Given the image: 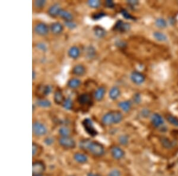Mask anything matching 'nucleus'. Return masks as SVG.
<instances>
[{
	"instance_id": "obj_40",
	"label": "nucleus",
	"mask_w": 178,
	"mask_h": 176,
	"mask_svg": "<svg viewBox=\"0 0 178 176\" xmlns=\"http://www.w3.org/2000/svg\"><path fill=\"white\" fill-rule=\"evenodd\" d=\"M65 25L67 26V28L70 29H74L76 28L77 25L75 23L73 22L72 21H65L64 22Z\"/></svg>"
},
{
	"instance_id": "obj_27",
	"label": "nucleus",
	"mask_w": 178,
	"mask_h": 176,
	"mask_svg": "<svg viewBox=\"0 0 178 176\" xmlns=\"http://www.w3.org/2000/svg\"><path fill=\"white\" fill-rule=\"evenodd\" d=\"M39 91L44 96H47L52 92V87L50 85H44L39 87Z\"/></svg>"
},
{
	"instance_id": "obj_44",
	"label": "nucleus",
	"mask_w": 178,
	"mask_h": 176,
	"mask_svg": "<svg viewBox=\"0 0 178 176\" xmlns=\"http://www.w3.org/2000/svg\"><path fill=\"white\" fill-rule=\"evenodd\" d=\"M105 7H107V8H112L115 7V3L112 0H107L105 3Z\"/></svg>"
},
{
	"instance_id": "obj_29",
	"label": "nucleus",
	"mask_w": 178,
	"mask_h": 176,
	"mask_svg": "<svg viewBox=\"0 0 178 176\" xmlns=\"http://www.w3.org/2000/svg\"><path fill=\"white\" fill-rule=\"evenodd\" d=\"M155 25L157 28H164L167 27V22L163 18H158L155 21Z\"/></svg>"
},
{
	"instance_id": "obj_14",
	"label": "nucleus",
	"mask_w": 178,
	"mask_h": 176,
	"mask_svg": "<svg viewBox=\"0 0 178 176\" xmlns=\"http://www.w3.org/2000/svg\"><path fill=\"white\" fill-rule=\"evenodd\" d=\"M61 10L60 6L59 4H54L52 6H50V8L48 9V14L52 17H56L58 16L59 13Z\"/></svg>"
},
{
	"instance_id": "obj_49",
	"label": "nucleus",
	"mask_w": 178,
	"mask_h": 176,
	"mask_svg": "<svg viewBox=\"0 0 178 176\" xmlns=\"http://www.w3.org/2000/svg\"><path fill=\"white\" fill-rule=\"evenodd\" d=\"M87 176H102V175H100L99 174H97V173H92V172H90V173H88L87 174Z\"/></svg>"
},
{
	"instance_id": "obj_18",
	"label": "nucleus",
	"mask_w": 178,
	"mask_h": 176,
	"mask_svg": "<svg viewBox=\"0 0 178 176\" xmlns=\"http://www.w3.org/2000/svg\"><path fill=\"white\" fill-rule=\"evenodd\" d=\"M120 94H121V91L119 88L117 86H114L112 87L111 89L110 90L109 93V96L111 99L112 100H115L120 96Z\"/></svg>"
},
{
	"instance_id": "obj_9",
	"label": "nucleus",
	"mask_w": 178,
	"mask_h": 176,
	"mask_svg": "<svg viewBox=\"0 0 178 176\" xmlns=\"http://www.w3.org/2000/svg\"><path fill=\"white\" fill-rule=\"evenodd\" d=\"M112 157L117 160H121L125 156V151L123 149L118 146L112 147L111 150Z\"/></svg>"
},
{
	"instance_id": "obj_16",
	"label": "nucleus",
	"mask_w": 178,
	"mask_h": 176,
	"mask_svg": "<svg viewBox=\"0 0 178 176\" xmlns=\"http://www.w3.org/2000/svg\"><path fill=\"white\" fill-rule=\"evenodd\" d=\"M118 106L121 109L127 113L129 110H131L132 107V102L130 100H126V101H123L119 102L118 104Z\"/></svg>"
},
{
	"instance_id": "obj_15",
	"label": "nucleus",
	"mask_w": 178,
	"mask_h": 176,
	"mask_svg": "<svg viewBox=\"0 0 178 176\" xmlns=\"http://www.w3.org/2000/svg\"><path fill=\"white\" fill-rule=\"evenodd\" d=\"M73 158L76 162H77L80 164H86L88 161L87 157L85 154L80 153H75L73 156Z\"/></svg>"
},
{
	"instance_id": "obj_26",
	"label": "nucleus",
	"mask_w": 178,
	"mask_h": 176,
	"mask_svg": "<svg viewBox=\"0 0 178 176\" xmlns=\"http://www.w3.org/2000/svg\"><path fill=\"white\" fill-rule=\"evenodd\" d=\"M154 39L159 42H166L167 40V36L160 32H154L153 33Z\"/></svg>"
},
{
	"instance_id": "obj_13",
	"label": "nucleus",
	"mask_w": 178,
	"mask_h": 176,
	"mask_svg": "<svg viewBox=\"0 0 178 176\" xmlns=\"http://www.w3.org/2000/svg\"><path fill=\"white\" fill-rule=\"evenodd\" d=\"M159 141L163 148L166 149L167 150H170L174 147L175 144L173 143V142L166 137H163V136L159 138Z\"/></svg>"
},
{
	"instance_id": "obj_19",
	"label": "nucleus",
	"mask_w": 178,
	"mask_h": 176,
	"mask_svg": "<svg viewBox=\"0 0 178 176\" xmlns=\"http://www.w3.org/2000/svg\"><path fill=\"white\" fill-rule=\"evenodd\" d=\"M54 102L55 103L56 105H62L63 102L64 101L65 99L64 97L63 94L62 93L61 91L57 90L55 91V93H54Z\"/></svg>"
},
{
	"instance_id": "obj_6",
	"label": "nucleus",
	"mask_w": 178,
	"mask_h": 176,
	"mask_svg": "<svg viewBox=\"0 0 178 176\" xmlns=\"http://www.w3.org/2000/svg\"><path fill=\"white\" fill-rule=\"evenodd\" d=\"M46 169V166L44 163L41 161H34L32 164V174L38 175L42 174Z\"/></svg>"
},
{
	"instance_id": "obj_1",
	"label": "nucleus",
	"mask_w": 178,
	"mask_h": 176,
	"mask_svg": "<svg viewBox=\"0 0 178 176\" xmlns=\"http://www.w3.org/2000/svg\"><path fill=\"white\" fill-rule=\"evenodd\" d=\"M79 147L81 149L88 151L95 157H102L105 153V148L102 143L89 139L81 140L79 143Z\"/></svg>"
},
{
	"instance_id": "obj_22",
	"label": "nucleus",
	"mask_w": 178,
	"mask_h": 176,
	"mask_svg": "<svg viewBox=\"0 0 178 176\" xmlns=\"http://www.w3.org/2000/svg\"><path fill=\"white\" fill-rule=\"evenodd\" d=\"M80 54V50L77 46H72L68 52V55L72 59H77Z\"/></svg>"
},
{
	"instance_id": "obj_46",
	"label": "nucleus",
	"mask_w": 178,
	"mask_h": 176,
	"mask_svg": "<svg viewBox=\"0 0 178 176\" xmlns=\"http://www.w3.org/2000/svg\"><path fill=\"white\" fill-rule=\"evenodd\" d=\"M127 3L130 6H132V7H134V6H136L137 5H138L139 4V2L137 0H131V1H127Z\"/></svg>"
},
{
	"instance_id": "obj_34",
	"label": "nucleus",
	"mask_w": 178,
	"mask_h": 176,
	"mask_svg": "<svg viewBox=\"0 0 178 176\" xmlns=\"http://www.w3.org/2000/svg\"><path fill=\"white\" fill-rule=\"evenodd\" d=\"M87 4L91 8H97L100 7L101 3L99 0H89L87 1Z\"/></svg>"
},
{
	"instance_id": "obj_43",
	"label": "nucleus",
	"mask_w": 178,
	"mask_h": 176,
	"mask_svg": "<svg viewBox=\"0 0 178 176\" xmlns=\"http://www.w3.org/2000/svg\"><path fill=\"white\" fill-rule=\"evenodd\" d=\"M36 47L38 49L43 52H46L47 50V46L44 43H38L36 44Z\"/></svg>"
},
{
	"instance_id": "obj_32",
	"label": "nucleus",
	"mask_w": 178,
	"mask_h": 176,
	"mask_svg": "<svg viewBox=\"0 0 178 176\" xmlns=\"http://www.w3.org/2000/svg\"><path fill=\"white\" fill-rule=\"evenodd\" d=\"M62 107L67 110H71L73 107V103L72 100L70 98L66 99L62 103Z\"/></svg>"
},
{
	"instance_id": "obj_10",
	"label": "nucleus",
	"mask_w": 178,
	"mask_h": 176,
	"mask_svg": "<svg viewBox=\"0 0 178 176\" xmlns=\"http://www.w3.org/2000/svg\"><path fill=\"white\" fill-rule=\"evenodd\" d=\"M151 122L153 126L155 127H160L162 125H163L165 121L163 117L159 113H155L153 114L151 117Z\"/></svg>"
},
{
	"instance_id": "obj_36",
	"label": "nucleus",
	"mask_w": 178,
	"mask_h": 176,
	"mask_svg": "<svg viewBox=\"0 0 178 176\" xmlns=\"http://www.w3.org/2000/svg\"><path fill=\"white\" fill-rule=\"evenodd\" d=\"M40 151V146L36 142L32 143V156L33 157L36 156L39 154Z\"/></svg>"
},
{
	"instance_id": "obj_47",
	"label": "nucleus",
	"mask_w": 178,
	"mask_h": 176,
	"mask_svg": "<svg viewBox=\"0 0 178 176\" xmlns=\"http://www.w3.org/2000/svg\"><path fill=\"white\" fill-rule=\"evenodd\" d=\"M45 143L48 145H50L54 142V140L52 138H46L44 141Z\"/></svg>"
},
{
	"instance_id": "obj_4",
	"label": "nucleus",
	"mask_w": 178,
	"mask_h": 176,
	"mask_svg": "<svg viewBox=\"0 0 178 176\" xmlns=\"http://www.w3.org/2000/svg\"><path fill=\"white\" fill-rule=\"evenodd\" d=\"M47 128L40 122H34L32 125V132L36 137H42L47 133Z\"/></svg>"
},
{
	"instance_id": "obj_30",
	"label": "nucleus",
	"mask_w": 178,
	"mask_h": 176,
	"mask_svg": "<svg viewBox=\"0 0 178 176\" xmlns=\"http://www.w3.org/2000/svg\"><path fill=\"white\" fill-rule=\"evenodd\" d=\"M166 120L173 126L178 127V118L176 116L172 115H167L166 116Z\"/></svg>"
},
{
	"instance_id": "obj_45",
	"label": "nucleus",
	"mask_w": 178,
	"mask_h": 176,
	"mask_svg": "<svg viewBox=\"0 0 178 176\" xmlns=\"http://www.w3.org/2000/svg\"><path fill=\"white\" fill-rule=\"evenodd\" d=\"M151 111L150 110L147 109H143L141 111V115L143 116L144 117H147L148 116H149L150 115Z\"/></svg>"
},
{
	"instance_id": "obj_21",
	"label": "nucleus",
	"mask_w": 178,
	"mask_h": 176,
	"mask_svg": "<svg viewBox=\"0 0 178 176\" xmlns=\"http://www.w3.org/2000/svg\"><path fill=\"white\" fill-rule=\"evenodd\" d=\"M72 73L77 76H82L86 73V68L81 64L76 65L72 69Z\"/></svg>"
},
{
	"instance_id": "obj_35",
	"label": "nucleus",
	"mask_w": 178,
	"mask_h": 176,
	"mask_svg": "<svg viewBox=\"0 0 178 176\" xmlns=\"http://www.w3.org/2000/svg\"><path fill=\"white\" fill-rule=\"evenodd\" d=\"M86 52H87L86 55L87 56V57H89L90 59L94 58L96 55V50H95V48L91 46L87 48V50Z\"/></svg>"
},
{
	"instance_id": "obj_38",
	"label": "nucleus",
	"mask_w": 178,
	"mask_h": 176,
	"mask_svg": "<svg viewBox=\"0 0 178 176\" xmlns=\"http://www.w3.org/2000/svg\"><path fill=\"white\" fill-rule=\"evenodd\" d=\"M121 13L123 16V18H125V19L133 20H134L135 19V18H134L133 16H132V15H131L126 10L123 9V10H122L121 11Z\"/></svg>"
},
{
	"instance_id": "obj_23",
	"label": "nucleus",
	"mask_w": 178,
	"mask_h": 176,
	"mask_svg": "<svg viewBox=\"0 0 178 176\" xmlns=\"http://www.w3.org/2000/svg\"><path fill=\"white\" fill-rule=\"evenodd\" d=\"M81 84V81L77 78H72L71 79L69 80L67 85L69 88H72V89H76L80 87Z\"/></svg>"
},
{
	"instance_id": "obj_12",
	"label": "nucleus",
	"mask_w": 178,
	"mask_h": 176,
	"mask_svg": "<svg viewBox=\"0 0 178 176\" xmlns=\"http://www.w3.org/2000/svg\"><path fill=\"white\" fill-rule=\"evenodd\" d=\"M34 32L40 36H46L49 32V28L44 23H40L34 28Z\"/></svg>"
},
{
	"instance_id": "obj_41",
	"label": "nucleus",
	"mask_w": 178,
	"mask_h": 176,
	"mask_svg": "<svg viewBox=\"0 0 178 176\" xmlns=\"http://www.w3.org/2000/svg\"><path fill=\"white\" fill-rule=\"evenodd\" d=\"M107 176H121V173L120 171L115 169L110 171L107 174Z\"/></svg>"
},
{
	"instance_id": "obj_20",
	"label": "nucleus",
	"mask_w": 178,
	"mask_h": 176,
	"mask_svg": "<svg viewBox=\"0 0 178 176\" xmlns=\"http://www.w3.org/2000/svg\"><path fill=\"white\" fill-rule=\"evenodd\" d=\"M106 93V89L104 87H100L96 90L95 93V98L98 101H102Z\"/></svg>"
},
{
	"instance_id": "obj_37",
	"label": "nucleus",
	"mask_w": 178,
	"mask_h": 176,
	"mask_svg": "<svg viewBox=\"0 0 178 176\" xmlns=\"http://www.w3.org/2000/svg\"><path fill=\"white\" fill-rule=\"evenodd\" d=\"M106 16V13H105L103 12H100V13H95L94 14H93L92 17L93 20H100V18H103Z\"/></svg>"
},
{
	"instance_id": "obj_24",
	"label": "nucleus",
	"mask_w": 178,
	"mask_h": 176,
	"mask_svg": "<svg viewBox=\"0 0 178 176\" xmlns=\"http://www.w3.org/2000/svg\"><path fill=\"white\" fill-rule=\"evenodd\" d=\"M94 33L95 36L98 38H103L106 34V31L102 27L97 26L94 28Z\"/></svg>"
},
{
	"instance_id": "obj_17",
	"label": "nucleus",
	"mask_w": 178,
	"mask_h": 176,
	"mask_svg": "<svg viewBox=\"0 0 178 176\" xmlns=\"http://www.w3.org/2000/svg\"><path fill=\"white\" fill-rule=\"evenodd\" d=\"M50 29L52 33L55 34H58L61 33L62 32L63 27L60 23H53L50 25Z\"/></svg>"
},
{
	"instance_id": "obj_25",
	"label": "nucleus",
	"mask_w": 178,
	"mask_h": 176,
	"mask_svg": "<svg viewBox=\"0 0 178 176\" xmlns=\"http://www.w3.org/2000/svg\"><path fill=\"white\" fill-rule=\"evenodd\" d=\"M58 16L61 17L62 18H64L65 21H71L73 18L71 13H70L69 11H66L65 10H62V9H61L60 11Z\"/></svg>"
},
{
	"instance_id": "obj_42",
	"label": "nucleus",
	"mask_w": 178,
	"mask_h": 176,
	"mask_svg": "<svg viewBox=\"0 0 178 176\" xmlns=\"http://www.w3.org/2000/svg\"><path fill=\"white\" fill-rule=\"evenodd\" d=\"M134 101L136 104H139L141 101V97L139 93H136L134 95L133 97Z\"/></svg>"
},
{
	"instance_id": "obj_39",
	"label": "nucleus",
	"mask_w": 178,
	"mask_h": 176,
	"mask_svg": "<svg viewBox=\"0 0 178 176\" xmlns=\"http://www.w3.org/2000/svg\"><path fill=\"white\" fill-rule=\"evenodd\" d=\"M46 1L45 0H36L34 2V6L38 8H42L44 7Z\"/></svg>"
},
{
	"instance_id": "obj_28",
	"label": "nucleus",
	"mask_w": 178,
	"mask_h": 176,
	"mask_svg": "<svg viewBox=\"0 0 178 176\" xmlns=\"http://www.w3.org/2000/svg\"><path fill=\"white\" fill-rule=\"evenodd\" d=\"M36 105L40 107L48 108L51 106V102L46 99H39L36 101Z\"/></svg>"
},
{
	"instance_id": "obj_31",
	"label": "nucleus",
	"mask_w": 178,
	"mask_h": 176,
	"mask_svg": "<svg viewBox=\"0 0 178 176\" xmlns=\"http://www.w3.org/2000/svg\"><path fill=\"white\" fill-rule=\"evenodd\" d=\"M58 132H59L60 135L62 136V137H70V135L71 133L70 129L66 127H60Z\"/></svg>"
},
{
	"instance_id": "obj_52",
	"label": "nucleus",
	"mask_w": 178,
	"mask_h": 176,
	"mask_svg": "<svg viewBox=\"0 0 178 176\" xmlns=\"http://www.w3.org/2000/svg\"><path fill=\"white\" fill-rule=\"evenodd\" d=\"M43 176L42 174H38V175H34V176Z\"/></svg>"
},
{
	"instance_id": "obj_33",
	"label": "nucleus",
	"mask_w": 178,
	"mask_h": 176,
	"mask_svg": "<svg viewBox=\"0 0 178 176\" xmlns=\"http://www.w3.org/2000/svg\"><path fill=\"white\" fill-rule=\"evenodd\" d=\"M118 141L121 145L123 146H126L129 143V137L126 135H121L118 138Z\"/></svg>"
},
{
	"instance_id": "obj_51",
	"label": "nucleus",
	"mask_w": 178,
	"mask_h": 176,
	"mask_svg": "<svg viewBox=\"0 0 178 176\" xmlns=\"http://www.w3.org/2000/svg\"><path fill=\"white\" fill-rule=\"evenodd\" d=\"M32 107H33V112H34V109H35V107H34V105H33V106H32Z\"/></svg>"
},
{
	"instance_id": "obj_8",
	"label": "nucleus",
	"mask_w": 178,
	"mask_h": 176,
	"mask_svg": "<svg viewBox=\"0 0 178 176\" xmlns=\"http://www.w3.org/2000/svg\"><path fill=\"white\" fill-rule=\"evenodd\" d=\"M131 81L137 85H141L144 82L145 76L141 72L139 71L132 72L130 75Z\"/></svg>"
},
{
	"instance_id": "obj_48",
	"label": "nucleus",
	"mask_w": 178,
	"mask_h": 176,
	"mask_svg": "<svg viewBox=\"0 0 178 176\" xmlns=\"http://www.w3.org/2000/svg\"><path fill=\"white\" fill-rule=\"evenodd\" d=\"M116 44L118 47H120V48H123L126 46V43H125L123 41H119L118 42H117Z\"/></svg>"
},
{
	"instance_id": "obj_7",
	"label": "nucleus",
	"mask_w": 178,
	"mask_h": 176,
	"mask_svg": "<svg viewBox=\"0 0 178 176\" xmlns=\"http://www.w3.org/2000/svg\"><path fill=\"white\" fill-rule=\"evenodd\" d=\"M78 103L83 106H92L93 105V101L91 96L88 93H83L80 94L77 99Z\"/></svg>"
},
{
	"instance_id": "obj_2",
	"label": "nucleus",
	"mask_w": 178,
	"mask_h": 176,
	"mask_svg": "<svg viewBox=\"0 0 178 176\" xmlns=\"http://www.w3.org/2000/svg\"><path fill=\"white\" fill-rule=\"evenodd\" d=\"M123 120V113L118 110H113L107 112L102 118V122L105 126L118 124Z\"/></svg>"
},
{
	"instance_id": "obj_5",
	"label": "nucleus",
	"mask_w": 178,
	"mask_h": 176,
	"mask_svg": "<svg viewBox=\"0 0 178 176\" xmlns=\"http://www.w3.org/2000/svg\"><path fill=\"white\" fill-rule=\"evenodd\" d=\"M59 143L64 148L68 149L75 148L76 146L75 141L70 137H61L59 140Z\"/></svg>"
},
{
	"instance_id": "obj_11",
	"label": "nucleus",
	"mask_w": 178,
	"mask_h": 176,
	"mask_svg": "<svg viewBox=\"0 0 178 176\" xmlns=\"http://www.w3.org/2000/svg\"><path fill=\"white\" fill-rule=\"evenodd\" d=\"M131 28V25L128 23H124L122 20H118L114 26V29L120 32H128Z\"/></svg>"
},
{
	"instance_id": "obj_3",
	"label": "nucleus",
	"mask_w": 178,
	"mask_h": 176,
	"mask_svg": "<svg viewBox=\"0 0 178 176\" xmlns=\"http://www.w3.org/2000/svg\"><path fill=\"white\" fill-rule=\"evenodd\" d=\"M81 125L83 127L85 132L91 137H95L98 135V132L95 128L92 121L90 118H85L81 122Z\"/></svg>"
},
{
	"instance_id": "obj_50",
	"label": "nucleus",
	"mask_w": 178,
	"mask_h": 176,
	"mask_svg": "<svg viewBox=\"0 0 178 176\" xmlns=\"http://www.w3.org/2000/svg\"><path fill=\"white\" fill-rule=\"evenodd\" d=\"M35 78H36V72L34 70H33V71H32V79H33V80L35 79Z\"/></svg>"
}]
</instances>
